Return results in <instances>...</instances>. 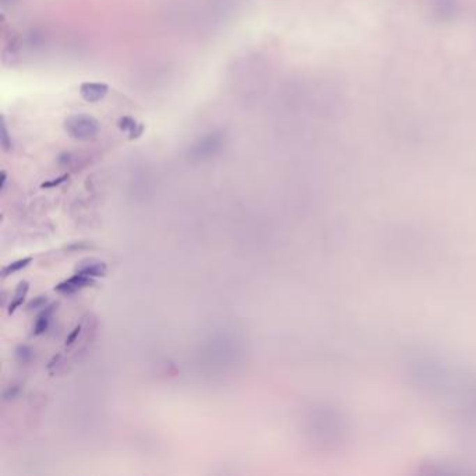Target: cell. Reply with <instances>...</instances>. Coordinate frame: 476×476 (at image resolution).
I'll return each instance as SVG.
<instances>
[{"instance_id":"1","label":"cell","mask_w":476,"mask_h":476,"mask_svg":"<svg viewBox=\"0 0 476 476\" xmlns=\"http://www.w3.org/2000/svg\"><path fill=\"white\" fill-rule=\"evenodd\" d=\"M94 283H95V281L91 277L76 274V275H73L72 278H69L66 281L57 283L54 286V290L62 293V295H72V293H76V292L84 289V288H88V286L94 285Z\"/></svg>"},{"instance_id":"2","label":"cell","mask_w":476,"mask_h":476,"mask_svg":"<svg viewBox=\"0 0 476 476\" xmlns=\"http://www.w3.org/2000/svg\"><path fill=\"white\" fill-rule=\"evenodd\" d=\"M56 309H57V303H50V305H48V306H45V308L42 309V313L38 316V319H36L35 321L32 335L39 337V335H42L45 331H48L49 324H50V319H52V316H53V313L56 312Z\"/></svg>"},{"instance_id":"3","label":"cell","mask_w":476,"mask_h":476,"mask_svg":"<svg viewBox=\"0 0 476 476\" xmlns=\"http://www.w3.org/2000/svg\"><path fill=\"white\" fill-rule=\"evenodd\" d=\"M106 271H108V267H106V264L103 261L91 259L88 260V264L80 265L76 274H81V275H85V277L98 278L105 277Z\"/></svg>"},{"instance_id":"4","label":"cell","mask_w":476,"mask_h":476,"mask_svg":"<svg viewBox=\"0 0 476 476\" xmlns=\"http://www.w3.org/2000/svg\"><path fill=\"white\" fill-rule=\"evenodd\" d=\"M28 290H30V283L27 282V281H21V282L18 283L17 288H16V292H14V295L12 298V302H10V305H9V309H7V313L14 314L16 313V310H17L25 301V296L28 293Z\"/></svg>"},{"instance_id":"5","label":"cell","mask_w":476,"mask_h":476,"mask_svg":"<svg viewBox=\"0 0 476 476\" xmlns=\"http://www.w3.org/2000/svg\"><path fill=\"white\" fill-rule=\"evenodd\" d=\"M31 263H32V257H24V259H20L17 260V261H13V263L6 265V267L2 270V277L7 278L9 275H12V274L21 271V270L27 268Z\"/></svg>"},{"instance_id":"6","label":"cell","mask_w":476,"mask_h":476,"mask_svg":"<svg viewBox=\"0 0 476 476\" xmlns=\"http://www.w3.org/2000/svg\"><path fill=\"white\" fill-rule=\"evenodd\" d=\"M16 359H17L20 363H30L32 361V358H34V352L31 349L28 345H18L17 348H16Z\"/></svg>"},{"instance_id":"7","label":"cell","mask_w":476,"mask_h":476,"mask_svg":"<svg viewBox=\"0 0 476 476\" xmlns=\"http://www.w3.org/2000/svg\"><path fill=\"white\" fill-rule=\"evenodd\" d=\"M46 303H48V296L46 295H41V296H36L34 298L32 301L27 305V310L28 312H35V310H41L46 306Z\"/></svg>"},{"instance_id":"8","label":"cell","mask_w":476,"mask_h":476,"mask_svg":"<svg viewBox=\"0 0 476 476\" xmlns=\"http://www.w3.org/2000/svg\"><path fill=\"white\" fill-rule=\"evenodd\" d=\"M18 394H20V387L14 384V386L7 387L6 390L3 391V401H5V402H7V401H12V399H14V398H17Z\"/></svg>"},{"instance_id":"9","label":"cell","mask_w":476,"mask_h":476,"mask_svg":"<svg viewBox=\"0 0 476 476\" xmlns=\"http://www.w3.org/2000/svg\"><path fill=\"white\" fill-rule=\"evenodd\" d=\"M81 330H83V326H81V324L74 327V330H73V331L70 332V335L66 338V346H70V345L76 342V339H77L80 334H81Z\"/></svg>"},{"instance_id":"10","label":"cell","mask_w":476,"mask_h":476,"mask_svg":"<svg viewBox=\"0 0 476 476\" xmlns=\"http://www.w3.org/2000/svg\"><path fill=\"white\" fill-rule=\"evenodd\" d=\"M67 179V176H63V177H59V179H54V181H49V182H45V183H42V189H49V187H54V186H59V185H61V183H63V182L66 181Z\"/></svg>"},{"instance_id":"11","label":"cell","mask_w":476,"mask_h":476,"mask_svg":"<svg viewBox=\"0 0 476 476\" xmlns=\"http://www.w3.org/2000/svg\"><path fill=\"white\" fill-rule=\"evenodd\" d=\"M59 359H61V355H59V353H57V355H54V356H53V359H52V361H50V362H49V363H48V369L53 368L54 363H57V362H59Z\"/></svg>"}]
</instances>
